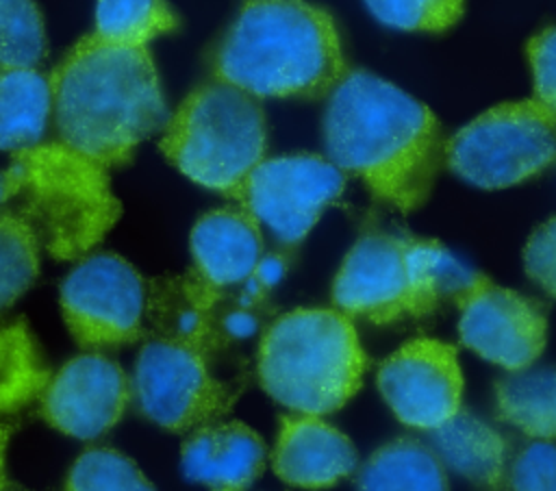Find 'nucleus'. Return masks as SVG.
<instances>
[{
    "mask_svg": "<svg viewBox=\"0 0 556 491\" xmlns=\"http://www.w3.org/2000/svg\"><path fill=\"white\" fill-rule=\"evenodd\" d=\"M274 474L293 487H332L356 469L352 441L313 413L285 415L271 452Z\"/></svg>",
    "mask_w": 556,
    "mask_h": 491,
    "instance_id": "16",
    "label": "nucleus"
},
{
    "mask_svg": "<svg viewBox=\"0 0 556 491\" xmlns=\"http://www.w3.org/2000/svg\"><path fill=\"white\" fill-rule=\"evenodd\" d=\"M46 28L33 0H0V70L35 67L46 56Z\"/></svg>",
    "mask_w": 556,
    "mask_h": 491,
    "instance_id": "26",
    "label": "nucleus"
},
{
    "mask_svg": "<svg viewBox=\"0 0 556 491\" xmlns=\"http://www.w3.org/2000/svg\"><path fill=\"white\" fill-rule=\"evenodd\" d=\"M326 98L321 133L328 159L387 206L419 209L445 159L434 113L365 70H348Z\"/></svg>",
    "mask_w": 556,
    "mask_h": 491,
    "instance_id": "1",
    "label": "nucleus"
},
{
    "mask_svg": "<svg viewBox=\"0 0 556 491\" xmlns=\"http://www.w3.org/2000/svg\"><path fill=\"white\" fill-rule=\"evenodd\" d=\"M130 391L141 415L172 432L217 421L235 402L232 389L211 374L206 352L156 335L139 350Z\"/></svg>",
    "mask_w": 556,
    "mask_h": 491,
    "instance_id": "9",
    "label": "nucleus"
},
{
    "mask_svg": "<svg viewBox=\"0 0 556 491\" xmlns=\"http://www.w3.org/2000/svg\"><path fill=\"white\" fill-rule=\"evenodd\" d=\"M50 380L28 324L0 319V413H17L41 395Z\"/></svg>",
    "mask_w": 556,
    "mask_h": 491,
    "instance_id": "23",
    "label": "nucleus"
},
{
    "mask_svg": "<svg viewBox=\"0 0 556 491\" xmlns=\"http://www.w3.org/2000/svg\"><path fill=\"white\" fill-rule=\"evenodd\" d=\"M367 367L356 328L339 309H295L265 330L258 345V382L295 413L339 411L363 382Z\"/></svg>",
    "mask_w": 556,
    "mask_h": 491,
    "instance_id": "6",
    "label": "nucleus"
},
{
    "mask_svg": "<svg viewBox=\"0 0 556 491\" xmlns=\"http://www.w3.org/2000/svg\"><path fill=\"white\" fill-rule=\"evenodd\" d=\"M52 115L50 78L35 67L0 70V150L39 143Z\"/></svg>",
    "mask_w": 556,
    "mask_h": 491,
    "instance_id": "20",
    "label": "nucleus"
},
{
    "mask_svg": "<svg viewBox=\"0 0 556 491\" xmlns=\"http://www.w3.org/2000/svg\"><path fill=\"white\" fill-rule=\"evenodd\" d=\"M534 98L556 115V26L536 33L526 46Z\"/></svg>",
    "mask_w": 556,
    "mask_h": 491,
    "instance_id": "31",
    "label": "nucleus"
},
{
    "mask_svg": "<svg viewBox=\"0 0 556 491\" xmlns=\"http://www.w3.org/2000/svg\"><path fill=\"white\" fill-rule=\"evenodd\" d=\"M11 432H13V426L7 421H0V489H11V482H9L7 469H4V454H7V443H9Z\"/></svg>",
    "mask_w": 556,
    "mask_h": 491,
    "instance_id": "33",
    "label": "nucleus"
},
{
    "mask_svg": "<svg viewBox=\"0 0 556 491\" xmlns=\"http://www.w3.org/2000/svg\"><path fill=\"white\" fill-rule=\"evenodd\" d=\"M39 272V241L30 226L0 209V311L30 289Z\"/></svg>",
    "mask_w": 556,
    "mask_h": 491,
    "instance_id": "25",
    "label": "nucleus"
},
{
    "mask_svg": "<svg viewBox=\"0 0 556 491\" xmlns=\"http://www.w3.org/2000/svg\"><path fill=\"white\" fill-rule=\"evenodd\" d=\"M39 398V413L52 428L89 441L119 421L132 391L126 372L93 352L65 363Z\"/></svg>",
    "mask_w": 556,
    "mask_h": 491,
    "instance_id": "15",
    "label": "nucleus"
},
{
    "mask_svg": "<svg viewBox=\"0 0 556 491\" xmlns=\"http://www.w3.org/2000/svg\"><path fill=\"white\" fill-rule=\"evenodd\" d=\"M523 269L536 287L556 298V217L530 235L523 248Z\"/></svg>",
    "mask_w": 556,
    "mask_h": 491,
    "instance_id": "30",
    "label": "nucleus"
},
{
    "mask_svg": "<svg viewBox=\"0 0 556 491\" xmlns=\"http://www.w3.org/2000/svg\"><path fill=\"white\" fill-rule=\"evenodd\" d=\"M0 206L20 215L56 261L85 259L122 213L106 167L63 141L13 152L0 172Z\"/></svg>",
    "mask_w": 556,
    "mask_h": 491,
    "instance_id": "4",
    "label": "nucleus"
},
{
    "mask_svg": "<svg viewBox=\"0 0 556 491\" xmlns=\"http://www.w3.org/2000/svg\"><path fill=\"white\" fill-rule=\"evenodd\" d=\"M497 417L536 439L556 437V367L515 369L495 382Z\"/></svg>",
    "mask_w": 556,
    "mask_h": 491,
    "instance_id": "22",
    "label": "nucleus"
},
{
    "mask_svg": "<svg viewBox=\"0 0 556 491\" xmlns=\"http://www.w3.org/2000/svg\"><path fill=\"white\" fill-rule=\"evenodd\" d=\"M356 484L369 491H441L447 489L445 465L417 439H395L376 450L358 469Z\"/></svg>",
    "mask_w": 556,
    "mask_h": 491,
    "instance_id": "21",
    "label": "nucleus"
},
{
    "mask_svg": "<svg viewBox=\"0 0 556 491\" xmlns=\"http://www.w3.org/2000/svg\"><path fill=\"white\" fill-rule=\"evenodd\" d=\"M367 9L382 24L410 33H443L460 15L465 0H365Z\"/></svg>",
    "mask_w": 556,
    "mask_h": 491,
    "instance_id": "28",
    "label": "nucleus"
},
{
    "mask_svg": "<svg viewBox=\"0 0 556 491\" xmlns=\"http://www.w3.org/2000/svg\"><path fill=\"white\" fill-rule=\"evenodd\" d=\"M65 487L76 491H139L152 489V482L124 454L111 448H91L74 461Z\"/></svg>",
    "mask_w": 556,
    "mask_h": 491,
    "instance_id": "27",
    "label": "nucleus"
},
{
    "mask_svg": "<svg viewBox=\"0 0 556 491\" xmlns=\"http://www.w3.org/2000/svg\"><path fill=\"white\" fill-rule=\"evenodd\" d=\"M456 304L460 341L478 356L508 372L523 369L541 356L547 319L534 300L473 274Z\"/></svg>",
    "mask_w": 556,
    "mask_h": 491,
    "instance_id": "13",
    "label": "nucleus"
},
{
    "mask_svg": "<svg viewBox=\"0 0 556 491\" xmlns=\"http://www.w3.org/2000/svg\"><path fill=\"white\" fill-rule=\"evenodd\" d=\"M432 450L445 467L480 487L506 484V439L469 411L430 430Z\"/></svg>",
    "mask_w": 556,
    "mask_h": 491,
    "instance_id": "19",
    "label": "nucleus"
},
{
    "mask_svg": "<svg viewBox=\"0 0 556 491\" xmlns=\"http://www.w3.org/2000/svg\"><path fill=\"white\" fill-rule=\"evenodd\" d=\"M159 146L187 178L237 198L245 176L265 159V111L256 96L211 76L167 117Z\"/></svg>",
    "mask_w": 556,
    "mask_h": 491,
    "instance_id": "7",
    "label": "nucleus"
},
{
    "mask_svg": "<svg viewBox=\"0 0 556 491\" xmlns=\"http://www.w3.org/2000/svg\"><path fill=\"white\" fill-rule=\"evenodd\" d=\"M506 484L521 491H556V443L543 439L526 445L515 456Z\"/></svg>",
    "mask_w": 556,
    "mask_h": 491,
    "instance_id": "29",
    "label": "nucleus"
},
{
    "mask_svg": "<svg viewBox=\"0 0 556 491\" xmlns=\"http://www.w3.org/2000/svg\"><path fill=\"white\" fill-rule=\"evenodd\" d=\"M195 272L217 287L245 282L261 256L263 237L256 217L245 209H217L202 215L191 230Z\"/></svg>",
    "mask_w": 556,
    "mask_h": 491,
    "instance_id": "18",
    "label": "nucleus"
},
{
    "mask_svg": "<svg viewBox=\"0 0 556 491\" xmlns=\"http://www.w3.org/2000/svg\"><path fill=\"white\" fill-rule=\"evenodd\" d=\"M556 161V115L536 98L497 104L445 141V163L482 189L519 185Z\"/></svg>",
    "mask_w": 556,
    "mask_h": 491,
    "instance_id": "8",
    "label": "nucleus"
},
{
    "mask_svg": "<svg viewBox=\"0 0 556 491\" xmlns=\"http://www.w3.org/2000/svg\"><path fill=\"white\" fill-rule=\"evenodd\" d=\"M263 439L241 421L204 424L182 443V471L211 489H245L265 467Z\"/></svg>",
    "mask_w": 556,
    "mask_h": 491,
    "instance_id": "17",
    "label": "nucleus"
},
{
    "mask_svg": "<svg viewBox=\"0 0 556 491\" xmlns=\"http://www.w3.org/2000/svg\"><path fill=\"white\" fill-rule=\"evenodd\" d=\"M282 272H285V263L280 261V256L271 254V256H261V261H258V265H256V269H254V274L250 278L258 287H271V285H276L280 280Z\"/></svg>",
    "mask_w": 556,
    "mask_h": 491,
    "instance_id": "32",
    "label": "nucleus"
},
{
    "mask_svg": "<svg viewBox=\"0 0 556 491\" xmlns=\"http://www.w3.org/2000/svg\"><path fill=\"white\" fill-rule=\"evenodd\" d=\"M195 269L148 282L146 322L150 335L189 343L206 354L256 330V315L248 304L226 295Z\"/></svg>",
    "mask_w": 556,
    "mask_h": 491,
    "instance_id": "12",
    "label": "nucleus"
},
{
    "mask_svg": "<svg viewBox=\"0 0 556 491\" xmlns=\"http://www.w3.org/2000/svg\"><path fill=\"white\" fill-rule=\"evenodd\" d=\"M345 172L321 154L263 159L241 182L237 200L278 243L298 246L343 193Z\"/></svg>",
    "mask_w": 556,
    "mask_h": 491,
    "instance_id": "11",
    "label": "nucleus"
},
{
    "mask_svg": "<svg viewBox=\"0 0 556 491\" xmlns=\"http://www.w3.org/2000/svg\"><path fill=\"white\" fill-rule=\"evenodd\" d=\"M376 380L393 415L410 428L432 430L460 411L463 374L450 343L406 341L382 361Z\"/></svg>",
    "mask_w": 556,
    "mask_h": 491,
    "instance_id": "14",
    "label": "nucleus"
},
{
    "mask_svg": "<svg viewBox=\"0 0 556 491\" xmlns=\"http://www.w3.org/2000/svg\"><path fill=\"white\" fill-rule=\"evenodd\" d=\"M471 276L473 272L432 239L367 230L339 267L332 302L348 315L391 324L456 302Z\"/></svg>",
    "mask_w": 556,
    "mask_h": 491,
    "instance_id": "5",
    "label": "nucleus"
},
{
    "mask_svg": "<svg viewBox=\"0 0 556 491\" xmlns=\"http://www.w3.org/2000/svg\"><path fill=\"white\" fill-rule=\"evenodd\" d=\"M178 15L167 0H98L96 35L122 46H148L174 33Z\"/></svg>",
    "mask_w": 556,
    "mask_h": 491,
    "instance_id": "24",
    "label": "nucleus"
},
{
    "mask_svg": "<svg viewBox=\"0 0 556 491\" xmlns=\"http://www.w3.org/2000/svg\"><path fill=\"white\" fill-rule=\"evenodd\" d=\"M148 282L122 256L102 252L83 259L61 285V311L83 348H115L139 341L146 328Z\"/></svg>",
    "mask_w": 556,
    "mask_h": 491,
    "instance_id": "10",
    "label": "nucleus"
},
{
    "mask_svg": "<svg viewBox=\"0 0 556 491\" xmlns=\"http://www.w3.org/2000/svg\"><path fill=\"white\" fill-rule=\"evenodd\" d=\"M208 67L258 100L326 98L348 72L332 15L306 0H243Z\"/></svg>",
    "mask_w": 556,
    "mask_h": 491,
    "instance_id": "3",
    "label": "nucleus"
},
{
    "mask_svg": "<svg viewBox=\"0 0 556 491\" xmlns=\"http://www.w3.org/2000/svg\"><path fill=\"white\" fill-rule=\"evenodd\" d=\"M48 78L59 141L104 167L130 161L169 117L148 46L93 33L78 39Z\"/></svg>",
    "mask_w": 556,
    "mask_h": 491,
    "instance_id": "2",
    "label": "nucleus"
}]
</instances>
